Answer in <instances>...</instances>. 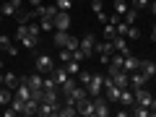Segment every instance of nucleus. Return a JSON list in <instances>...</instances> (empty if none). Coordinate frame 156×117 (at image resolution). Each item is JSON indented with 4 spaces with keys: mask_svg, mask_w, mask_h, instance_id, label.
<instances>
[{
    "mask_svg": "<svg viewBox=\"0 0 156 117\" xmlns=\"http://www.w3.org/2000/svg\"><path fill=\"white\" fill-rule=\"evenodd\" d=\"M55 70V57L47 55V52H42V55H37V73H42V76H47V73Z\"/></svg>",
    "mask_w": 156,
    "mask_h": 117,
    "instance_id": "obj_1",
    "label": "nucleus"
},
{
    "mask_svg": "<svg viewBox=\"0 0 156 117\" xmlns=\"http://www.w3.org/2000/svg\"><path fill=\"white\" fill-rule=\"evenodd\" d=\"M101 91H104V76L94 73L91 81H89V86H86V94H89V96H99Z\"/></svg>",
    "mask_w": 156,
    "mask_h": 117,
    "instance_id": "obj_2",
    "label": "nucleus"
},
{
    "mask_svg": "<svg viewBox=\"0 0 156 117\" xmlns=\"http://www.w3.org/2000/svg\"><path fill=\"white\" fill-rule=\"evenodd\" d=\"M78 50L83 52L86 57H91V55H94V50H96V37H94V34H83V39L78 42Z\"/></svg>",
    "mask_w": 156,
    "mask_h": 117,
    "instance_id": "obj_3",
    "label": "nucleus"
},
{
    "mask_svg": "<svg viewBox=\"0 0 156 117\" xmlns=\"http://www.w3.org/2000/svg\"><path fill=\"white\" fill-rule=\"evenodd\" d=\"M57 109H60V104H55V101H39V107H37V115H42V117H57Z\"/></svg>",
    "mask_w": 156,
    "mask_h": 117,
    "instance_id": "obj_4",
    "label": "nucleus"
},
{
    "mask_svg": "<svg viewBox=\"0 0 156 117\" xmlns=\"http://www.w3.org/2000/svg\"><path fill=\"white\" fill-rule=\"evenodd\" d=\"M109 101H107V96H94V115L96 117H107V115H109Z\"/></svg>",
    "mask_w": 156,
    "mask_h": 117,
    "instance_id": "obj_5",
    "label": "nucleus"
},
{
    "mask_svg": "<svg viewBox=\"0 0 156 117\" xmlns=\"http://www.w3.org/2000/svg\"><path fill=\"white\" fill-rule=\"evenodd\" d=\"M76 107H78V115H81V117H94V96L81 99Z\"/></svg>",
    "mask_w": 156,
    "mask_h": 117,
    "instance_id": "obj_6",
    "label": "nucleus"
},
{
    "mask_svg": "<svg viewBox=\"0 0 156 117\" xmlns=\"http://www.w3.org/2000/svg\"><path fill=\"white\" fill-rule=\"evenodd\" d=\"M146 83H148V76H146L140 68L130 73V89H140V86H146Z\"/></svg>",
    "mask_w": 156,
    "mask_h": 117,
    "instance_id": "obj_7",
    "label": "nucleus"
},
{
    "mask_svg": "<svg viewBox=\"0 0 156 117\" xmlns=\"http://www.w3.org/2000/svg\"><path fill=\"white\" fill-rule=\"evenodd\" d=\"M21 11V0H5L3 5H0V13L3 16H16Z\"/></svg>",
    "mask_w": 156,
    "mask_h": 117,
    "instance_id": "obj_8",
    "label": "nucleus"
},
{
    "mask_svg": "<svg viewBox=\"0 0 156 117\" xmlns=\"http://www.w3.org/2000/svg\"><path fill=\"white\" fill-rule=\"evenodd\" d=\"M135 91V104H140V107H151V101H154V94H148V91L140 86V89H133Z\"/></svg>",
    "mask_w": 156,
    "mask_h": 117,
    "instance_id": "obj_9",
    "label": "nucleus"
},
{
    "mask_svg": "<svg viewBox=\"0 0 156 117\" xmlns=\"http://www.w3.org/2000/svg\"><path fill=\"white\" fill-rule=\"evenodd\" d=\"M117 104H120V107H128V109H130V107H135V91L133 89H122V91H120V101H117Z\"/></svg>",
    "mask_w": 156,
    "mask_h": 117,
    "instance_id": "obj_10",
    "label": "nucleus"
},
{
    "mask_svg": "<svg viewBox=\"0 0 156 117\" xmlns=\"http://www.w3.org/2000/svg\"><path fill=\"white\" fill-rule=\"evenodd\" d=\"M0 50L8 52L11 57H16V55H18V47L11 42V37H8V34H0Z\"/></svg>",
    "mask_w": 156,
    "mask_h": 117,
    "instance_id": "obj_11",
    "label": "nucleus"
},
{
    "mask_svg": "<svg viewBox=\"0 0 156 117\" xmlns=\"http://www.w3.org/2000/svg\"><path fill=\"white\" fill-rule=\"evenodd\" d=\"M86 96H89V94H86V86H76L73 91H68V94H65V101H73V104H78V101L86 99Z\"/></svg>",
    "mask_w": 156,
    "mask_h": 117,
    "instance_id": "obj_12",
    "label": "nucleus"
},
{
    "mask_svg": "<svg viewBox=\"0 0 156 117\" xmlns=\"http://www.w3.org/2000/svg\"><path fill=\"white\" fill-rule=\"evenodd\" d=\"M55 29H60V31H68V29H70V16H68V11H57Z\"/></svg>",
    "mask_w": 156,
    "mask_h": 117,
    "instance_id": "obj_13",
    "label": "nucleus"
},
{
    "mask_svg": "<svg viewBox=\"0 0 156 117\" xmlns=\"http://www.w3.org/2000/svg\"><path fill=\"white\" fill-rule=\"evenodd\" d=\"M34 16H39V18H55L57 16V5H39V8H34Z\"/></svg>",
    "mask_w": 156,
    "mask_h": 117,
    "instance_id": "obj_14",
    "label": "nucleus"
},
{
    "mask_svg": "<svg viewBox=\"0 0 156 117\" xmlns=\"http://www.w3.org/2000/svg\"><path fill=\"white\" fill-rule=\"evenodd\" d=\"M138 65H140V60H138L135 55H125V57H122V70L128 73V76H130L133 70H138Z\"/></svg>",
    "mask_w": 156,
    "mask_h": 117,
    "instance_id": "obj_15",
    "label": "nucleus"
},
{
    "mask_svg": "<svg viewBox=\"0 0 156 117\" xmlns=\"http://www.w3.org/2000/svg\"><path fill=\"white\" fill-rule=\"evenodd\" d=\"M112 44H115V52H120V55H130V47H128V39H125V37L117 34V37L112 39Z\"/></svg>",
    "mask_w": 156,
    "mask_h": 117,
    "instance_id": "obj_16",
    "label": "nucleus"
},
{
    "mask_svg": "<svg viewBox=\"0 0 156 117\" xmlns=\"http://www.w3.org/2000/svg\"><path fill=\"white\" fill-rule=\"evenodd\" d=\"M78 115V107L73 104V101H65V104H60V109H57V117H76Z\"/></svg>",
    "mask_w": 156,
    "mask_h": 117,
    "instance_id": "obj_17",
    "label": "nucleus"
},
{
    "mask_svg": "<svg viewBox=\"0 0 156 117\" xmlns=\"http://www.w3.org/2000/svg\"><path fill=\"white\" fill-rule=\"evenodd\" d=\"M52 78H55L57 89H60V86L65 83V81H68V78H70V76H68V70H65V68H57V65H55V70H52Z\"/></svg>",
    "mask_w": 156,
    "mask_h": 117,
    "instance_id": "obj_18",
    "label": "nucleus"
},
{
    "mask_svg": "<svg viewBox=\"0 0 156 117\" xmlns=\"http://www.w3.org/2000/svg\"><path fill=\"white\" fill-rule=\"evenodd\" d=\"M140 70H143L146 73V76H148V78H154L156 76V62H151V60H140Z\"/></svg>",
    "mask_w": 156,
    "mask_h": 117,
    "instance_id": "obj_19",
    "label": "nucleus"
},
{
    "mask_svg": "<svg viewBox=\"0 0 156 117\" xmlns=\"http://www.w3.org/2000/svg\"><path fill=\"white\" fill-rule=\"evenodd\" d=\"M52 39H55L57 47H65L68 39H70V34H68V31H60V29H55V37H52Z\"/></svg>",
    "mask_w": 156,
    "mask_h": 117,
    "instance_id": "obj_20",
    "label": "nucleus"
},
{
    "mask_svg": "<svg viewBox=\"0 0 156 117\" xmlns=\"http://www.w3.org/2000/svg\"><path fill=\"white\" fill-rule=\"evenodd\" d=\"M11 101H13V94H11V89H8V86H5V89L0 86V107H8Z\"/></svg>",
    "mask_w": 156,
    "mask_h": 117,
    "instance_id": "obj_21",
    "label": "nucleus"
},
{
    "mask_svg": "<svg viewBox=\"0 0 156 117\" xmlns=\"http://www.w3.org/2000/svg\"><path fill=\"white\" fill-rule=\"evenodd\" d=\"M37 107H39L37 99H26V101H23V112H21V115H37Z\"/></svg>",
    "mask_w": 156,
    "mask_h": 117,
    "instance_id": "obj_22",
    "label": "nucleus"
},
{
    "mask_svg": "<svg viewBox=\"0 0 156 117\" xmlns=\"http://www.w3.org/2000/svg\"><path fill=\"white\" fill-rule=\"evenodd\" d=\"M128 8H130V3H128V0H115V13H117L120 18H122L125 13H128Z\"/></svg>",
    "mask_w": 156,
    "mask_h": 117,
    "instance_id": "obj_23",
    "label": "nucleus"
},
{
    "mask_svg": "<svg viewBox=\"0 0 156 117\" xmlns=\"http://www.w3.org/2000/svg\"><path fill=\"white\" fill-rule=\"evenodd\" d=\"M65 70H68V76H78V73H81V62H78V60H68L65 62Z\"/></svg>",
    "mask_w": 156,
    "mask_h": 117,
    "instance_id": "obj_24",
    "label": "nucleus"
},
{
    "mask_svg": "<svg viewBox=\"0 0 156 117\" xmlns=\"http://www.w3.org/2000/svg\"><path fill=\"white\" fill-rule=\"evenodd\" d=\"M130 115H133V117H148V115H151V109H148V107L135 104V107H130Z\"/></svg>",
    "mask_w": 156,
    "mask_h": 117,
    "instance_id": "obj_25",
    "label": "nucleus"
},
{
    "mask_svg": "<svg viewBox=\"0 0 156 117\" xmlns=\"http://www.w3.org/2000/svg\"><path fill=\"white\" fill-rule=\"evenodd\" d=\"M42 31H55V18H39Z\"/></svg>",
    "mask_w": 156,
    "mask_h": 117,
    "instance_id": "obj_26",
    "label": "nucleus"
},
{
    "mask_svg": "<svg viewBox=\"0 0 156 117\" xmlns=\"http://www.w3.org/2000/svg\"><path fill=\"white\" fill-rule=\"evenodd\" d=\"M3 86H8V89H13V86H18L16 76H13V73H3Z\"/></svg>",
    "mask_w": 156,
    "mask_h": 117,
    "instance_id": "obj_27",
    "label": "nucleus"
},
{
    "mask_svg": "<svg viewBox=\"0 0 156 117\" xmlns=\"http://www.w3.org/2000/svg\"><path fill=\"white\" fill-rule=\"evenodd\" d=\"M115 37H117L115 23H109V21H107V23H104V39H115Z\"/></svg>",
    "mask_w": 156,
    "mask_h": 117,
    "instance_id": "obj_28",
    "label": "nucleus"
},
{
    "mask_svg": "<svg viewBox=\"0 0 156 117\" xmlns=\"http://www.w3.org/2000/svg\"><path fill=\"white\" fill-rule=\"evenodd\" d=\"M26 26H29V34H31L34 39H39V34H42V26H39V23H31V21H26Z\"/></svg>",
    "mask_w": 156,
    "mask_h": 117,
    "instance_id": "obj_29",
    "label": "nucleus"
},
{
    "mask_svg": "<svg viewBox=\"0 0 156 117\" xmlns=\"http://www.w3.org/2000/svg\"><path fill=\"white\" fill-rule=\"evenodd\" d=\"M135 16H138V11H135V8L130 5V8H128V13L122 16V21H125V23H135Z\"/></svg>",
    "mask_w": 156,
    "mask_h": 117,
    "instance_id": "obj_30",
    "label": "nucleus"
},
{
    "mask_svg": "<svg viewBox=\"0 0 156 117\" xmlns=\"http://www.w3.org/2000/svg\"><path fill=\"white\" fill-rule=\"evenodd\" d=\"M140 37V29L135 26V23H130L128 26V34H125V39H138Z\"/></svg>",
    "mask_w": 156,
    "mask_h": 117,
    "instance_id": "obj_31",
    "label": "nucleus"
},
{
    "mask_svg": "<svg viewBox=\"0 0 156 117\" xmlns=\"http://www.w3.org/2000/svg\"><path fill=\"white\" fill-rule=\"evenodd\" d=\"M55 5H57V11H70L73 0H55Z\"/></svg>",
    "mask_w": 156,
    "mask_h": 117,
    "instance_id": "obj_32",
    "label": "nucleus"
},
{
    "mask_svg": "<svg viewBox=\"0 0 156 117\" xmlns=\"http://www.w3.org/2000/svg\"><path fill=\"white\" fill-rule=\"evenodd\" d=\"M91 76H94V73H89V70H81V73H78V81H81V86H89Z\"/></svg>",
    "mask_w": 156,
    "mask_h": 117,
    "instance_id": "obj_33",
    "label": "nucleus"
},
{
    "mask_svg": "<svg viewBox=\"0 0 156 117\" xmlns=\"http://www.w3.org/2000/svg\"><path fill=\"white\" fill-rule=\"evenodd\" d=\"M42 99H44V101H55V104H60V101H57V89H55V91H44V94H42Z\"/></svg>",
    "mask_w": 156,
    "mask_h": 117,
    "instance_id": "obj_34",
    "label": "nucleus"
},
{
    "mask_svg": "<svg viewBox=\"0 0 156 117\" xmlns=\"http://www.w3.org/2000/svg\"><path fill=\"white\" fill-rule=\"evenodd\" d=\"M130 5H133L135 11H140V8H148L151 5V0H130Z\"/></svg>",
    "mask_w": 156,
    "mask_h": 117,
    "instance_id": "obj_35",
    "label": "nucleus"
},
{
    "mask_svg": "<svg viewBox=\"0 0 156 117\" xmlns=\"http://www.w3.org/2000/svg\"><path fill=\"white\" fill-rule=\"evenodd\" d=\"M65 50H70V52H76V50H78V37H70V39H68Z\"/></svg>",
    "mask_w": 156,
    "mask_h": 117,
    "instance_id": "obj_36",
    "label": "nucleus"
},
{
    "mask_svg": "<svg viewBox=\"0 0 156 117\" xmlns=\"http://www.w3.org/2000/svg\"><path fill=\"white\" fill-rule=\"evenodd\" d=\"M60 60H62V62L73 60V52H70V50H65V47H62V50H60Z\"/></svg>",
    "mask_w": 156,
    "mask_h": 117,
    "instance_id": "obj_37",
    "label": "nucleus"
},
{
    "mask_svg": "<svg viewBox=\"0 0 156 117\" xmlns=\"http://www.w3.org/2000/svg\"><path fill=\"white\" fill-rule=\"evenodd\" d=\"M91 11H94V13H101V11H104V3H101V0H94V3H91Z\"/></svg>",
    "mask_w": 156,
    "mask_h": 117,
    "instance_id": "obj_38",
    "label": "nucleus"
},
{
    "mask_svg": "<svg viewBox=\"0 0 156 117\" xmlns=\"http://www.w3.org/2000/svg\"><path fill=\"white\" fill-rule=\"evenodd\" d=\"M109 60H112V55H107V52H101V55H99V62H101V65H109Z\"/></svg>",
    "mask_w": 156,
    "mask_h": 117,
    "instance_id": "obj_39",
    "label": "nucleus"
},
{
    "mask_svg": "<svg viewBox=\"0 0 156 117\" xmlns=\"http://www.w3.org/2000/svg\"><path fill=\"white\" fill-rule=\"evenodd\" d=\"M148 8H151V13L156 16V0H151V5H148Z\"/></svg>",
    "mask_w": 156,
    "mask_h": 117,
    "instance_id": "obj_40",
    "label": "nucleus"
},
{
    "mask_svg": "<svg viewBox=\"0 0 156 117\" xmlns=\"http://www.w3.org/2000/svg\"><path fill=\"white\" fill-rule=\"evenodd\" d=\"M29 3H31L34 8H39V5H42V0H29Z\"/></svg>",
    "mask_w": 156,
    "mask_h": 117,
    "instance_id": "obj_41",
    "label": "nucleus"
},
{
    "mask_svg": "<svg viewBox=\"0 0 156 117\" xmlns=\"http://www.w3.org/2000/svg\"><path fill=\"white\" fill-rule=\"evenodd\" d=\"M151 39H154V42H156V26L151 29Z\"/></svg>",
    "mask_w": 156,
    "mask_h": 117,
    "instance_id": "obj_42",
    "label": "nucleus"
},
{
    "mask_svg": "<svg viewBox=\"0 0 156 117\" xmlns=\"http://www.w3.org/2000/svg\"><path fill=\"white\" fill-rule=\"evenodd\" d=\"M0 86H3V70H0Z\"/></svg>",
    "mask_w": 156,
    "mask_h": 117,
    "instance_id": "obj_43",
    "label": "nucleus"
},
{
    "mask_svg": "<svg viewBox=\"0 0 156 117\" xmlns=\"http://www.w3.org/2000/svg\"><path fill=\"white\" fill-rule=\"evenodd\" d=\"M0 70H3V60H0Z\"/></svg>",
    "mask_w": 156,
    "mask_h": 117,
    "instance_id": "obj_44",
    "label": "nucleus"
},
{
    "mask_svg": "<svg viewBox=\"0 0 156 117\" xmlns=\"http://www.w3.org/2000/svg\"><path fill=\"white\" fill-rule=\"evenodd\" d=\"M0 21H3V13H0Z\"/></svg>",
    "mask_w": 156,
    "mask_h": 117,
    "instance_id": "obj_45",
    "label": "nucleus"
},
{
    "mask_svg": "<svg viewBox=\"0 0 156 117\" xmlns=\"http://www.w3.org/2000/svg\"><path fill=\"white\" fill-rule=\"evenodd\" d=\"M154 99H156V94H154Z\"/></svg>",
    "mask_w": 156,
    "mask_h": 117,
    "instance_id": "obj_46",
    "label": "nucleus"
}]
</instances>
